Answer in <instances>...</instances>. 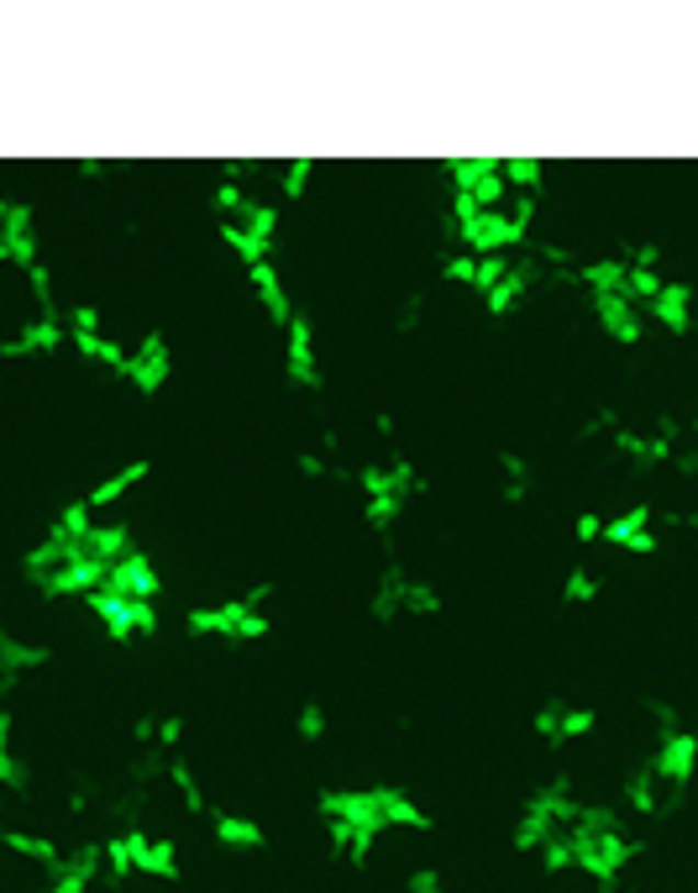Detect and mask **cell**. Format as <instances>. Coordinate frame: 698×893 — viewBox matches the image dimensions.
Wrapping results in <instances>:
<instances>
[{
  "label": "cell",
  "instance_id": "6da1fadb",
  "mask_svg": "<svg viewBox=\"0 0 698 893\" xmlns=\"http://www.w3.org/2000/svg\"><path fill=\"white\" fill-rule=\"evenodd\" d=\"M268 594H273V583H252L247 594H226L216 604H194L190 615H184V630L190 636H216V641H258L273 630L268 621Z\"/></svg>",
  "mask_w": 698,
  "mask_h": 893
},
{
  "label": "cell",
  "instance_id": "7a4b0ae2",
  "mask_svg": "<svg viewBox=\"0 0 698 893\" xmlns=\"http://www.w3.org/2000/svg\"><path fill=\"white\" fill-rule=\"evenodd\" d=\"M368 615L384 621V626L389 621H399V615H441V594H436V583L405 573L399 562H389L384 573H379L373 600H368Z\"/></svg>",
  "mask_w": 698,
  "mask_h": 893
},
{
  "label": "cell",
  "instance_id": "3957f363",
  "mask_svg": "<svg viewBox=\"0 0 698 893\" xmlns=\"http://www.w3.org/2000/svg\"><path fill=\"white\" fill-rule=\"evenodd\" d=\"M441 169L452 179V194L473 200L479 211H505V200H515L505 185V164L499 158H447Z\"/></svg>",
  "mask_w": 698,
  "mask_h": 893
},
{
  "label": "cell",
  "instance_id": "277c9868",
  "mask_svg": "<svg viewBox=\"0 0 698 893\" xmlns=\"http://www.w3.org/2000/svg\"><path fill=\"white\" fill-rule=\"evenodd\" d=\"M0 264L22 268V274H32V268L43 264V232H37V216H32V205L16 200V194L0 200Z\"/></svg>",
  "mask_w": 698,
  "mask_h": 893
},
{
  "label": "cell",
  "instance_id": "5b68a950",
  "mask_svg": "<svg viewBox=\"0 0 698 893\" xmlns=\"http://www.w3.org/2000/svg\"><path fill=\"white\" fill-rule=\"evenodd\" d=\"M85 610L95 615L100 630H105L111 641H137V636H153V630H158V604L126 600V594H111V589L90 594Z\"/></svg>",
  "mask_w": 698,
  "mask_h": 893
},
{
  "label": "cell",
  "instance_id": "8992f818",
  "mask_svg": "<svg viewBox=\"0 0 698 893\" xmlns=\"http://www.w3.org/2000/svg\"><path fill=\"white\" fill-rule=\"evenodd\" d=\"M651 773L662 778V789L673 799H683V789L694 783L698 773V736L688 725H677L667 736H656V747H651Z\"/></svg>",
  "mask_w": 698,
  "mask_h": 893
},
{
  "label": "cell",
  "instance_id": "52a82bcc",
  "mask_svg": "<svg viewBox=\"0 0 698 893\" xmlns=\"http://www.w3.org/2000/svg\"><path fill=\"white\" fill-rule=\"evenodd\" d=\"M358 489H362V500H379V494H399V500H420L431 483H426V473L415 468L409 458H389V462H362L358 473Z\"/></svg>",
  "mask_w": 698,
  "mask_h": 893
},
{
  "label": "cell",
  "instance_id": "ba28073f",
  "mask_svg": "<svg viewBox=\"0 0 698 893\" xmlns=\"http://www.w3.org/2000/svg\"><path fill=\"white\" fill-rule=\"evenodd\" d=\"M126 384L137 389V394H158V389L173 379V347H169V332H147L137 347H132V358H126V373H121Z\"/></svg>",
  "mask_w": 698,
  "mask_h": 893
},
{
  "label": "cell",
  "instance_id": "9c48e42d",
  "mask_svg": "<svg viewBox=\"0 0 698 893\" xmlns=\"http://www.w3.org/2000/svg\"><path fill=\"white\" fill-rule=\"evenodd\" d=\"M594 725H599V715H594L588 704H562V700H547L536 715H530V730H536L547 747L583 741V736H594Z\"/></svg>",
  "mask_w": 698,
  "mask_h": 893
},
{
  "label": "cell",
  "instance_id": "30bf717a",
  "mask_svg": "<svg viewBox=\"0 0 698 893\" xmlns=\"http://www.w3.org/2000/svg\"><path fill=\"white\" fill-rule=\"evenodd\" d=\"M126 846H132V862H137V878H153V883H179V846L173 836H153L143 825H126L121 830Z\"/></svg>",
  "mask_w": 698,
  "mask_h": 893
},
{
  "label": "cell",
  "instance_id": "8fae6325",
  "mask_svg": "<svg viewBox=\"0 0 698 893\" xmlns=\"http://www.w3.org/2000/svg\"><path fill=\"white\" fill-rule=\"evenodd\" d=\"M284 373L294 389H320V347H315V321L305 311L284 326Z\"/></svg>",
  "mask_w": 698,
  "mask_h": 893
},
{
  "label": "cell",
  "instance_id": "7c38bea8",
  "mask_svg": "<svg viewBox=\"0 0 698 893\" xmlns=\"http://www.w3.org/2000/svg\"><path fill=\"white\" fill-rule=\"evenodd\" d=\"M588 311L599 321V332L620 347H635L646 337V311L630 300V294H588Z\"/></svg>",
  "mask_w": 698,
  "mask_h": 893
},
{
  "label": "cell",
  "instance_id": "4fadbf2b",
  "mask_svg": "<svg viewBox=\"0 0 698 893\" xmlns=\"http://www.w3.org/2000/svg\"><path fill=\"white\" fill-rule=\"evenodd\" d=\"M58 347H69V321H58V315H32L26 326H16L11 337L0 342V358H48Z\"/></svg>",
  "mask_w": 698,
  "mask_h": 893
},
{
  "label": "cell",
  "instance_id": "5bb4252c",
  "mask_svg": "<svg viewBox=\"0 0 698 893\" xmlns=\"http://www.w3.org/2000/svg\"><path fill=\"white\" fill-rule=\"evenodd\" d=\"M604 542H609L615 552H656V547H662V536H656V510L651 505L620 510V515L604 526Z\"/></svg>",
  "mask_w": 698,
  "mask_h": 893
},
{
  "label": "cell",
  "instance_id": "9a60e30c",
  "mask_svg": "<svg viewBox=\"0 0 698 893\" xmlns=\"http://www.w3.org/2000/svg\"><path fill=\"white\" fill-rule=\"evenodd\" d=\"M105 589H111V594H126V600L158 604V594H164V573H158V562H153L147 552H132L126 562H116V568H111Z\"/></svg>",
  "mask_w": 698,
  "mask_h": 893
},
{
  "label": "cell",
  "instance_id": "2e32d148",
  "mask_svg": "<svg viewBox=\"0 0 698 893\" xmlns=\"http://www.w3.org/2000/svg\"><path fill=\"white\" fill-rule=\"evenodd\" d=\"M100 872H105V846H79V851L64 857V868L48 872L43 893H90V883Z\"/></svg>",
  "mask_w": 698,
  "mask_h": 893
},
{
  "label": "cell",
  "instance_id": "e0dca14e",
  "mask_svg": "<svg viewBox=\"0 0 698 893\" xmlns=\"http://www.w3.org/2000/svg\"><path fill=\"white\" fill-rule=\"evenodd\" d=\"M48 662H53L48 647L22 641V636H11V630H0V694H16V683H22L32 668H48Z\"/></svg>",
  "mask_w": 698,
  "mask_h": 893
},
{
  "label": "cell",
  "instance_id": "ac0fdd59",
  "mask_svg": "<svg viewBox=\"0 0 698 893\" xmlns=\"http://www.w3.org/2000/svg\"><path fill=\"white\" fill-rule=\"evenodd\" d=\"M646 321H656L673 337H688L694 332V284L688 279H667V290L646 305Z\"/></svg>",
  "mask_w": 698,
  "mask_h": 893
},
{
  "label": "cell",
  "instance_id": "d6986e66",
  "mask_svg": "<svg viewBox=\"0 0 698 893\" xmlns=\"http://www.w3.org/2000/svg\"><path fill=\"white\" fill-rule=\"evenodd\" d=\"M247 284H252V300L263 305V315L279 326V332H284L294 315H300V311H294V300H290V290H284V279H279V264H273V258H268V264H258V268H247Z\"/></svg>",
  "mask_w": 698,
  "mask_h": 893
},
{
  "label": "cell",
  "instance_id": "ffe728a7",
  "mask_svg": "<svg viewBox=\"0 0 698 893\" xmlns=\"http://www.w3.org/2000/svg\"><path fill=\"white\" fill-rule=\"evenodd\" d=\"M373 799H379V821H384V830H431V815L415 804V794L409 789H399V783H373Z\"/></svg>",
  "mask_w": 698,
  "mask_h": 893
},
{
  "label": "cell",
  "instance_id": "44dd1931",
  "mask_svg": "<svg viewBox=\"0 0 698 893\" xmlns=\"http://www.w3.org/2000/svg\"><path fill=\"white\" fill-rule=\"evenodd\" d=\"M147 473H153V462H147V458H132L126 468H111L105 479L90 483V494H85V500H90V510H111V505H121V500H126L137 483H147Z\"/></svg>",
  "mask_w": 698,
  "mask_h": 893
},
{
  "label": "cell",
  "instance_id": "7402d4cb",
  "mask_svg": "<svg viewBox=\"0 0 698 893\" xmlns=\"http://www.w3.org/2000/svg\"><path fill=\"white\" fill-rule=\"evenodd\" d=\"M0 846H5V851H16L22 862H37L43 872L64 868V857H69V851H58V841H53V836H43V830H22V825H5V830H0Z\"/></svg>",
  "mask_w": 698,
  "mask_h": 893
},
{
  "label": "cell",
  "instance_id": "603a6c76",
  "mask_svg": "<svg viewBox=\"0 0 698 893\" xmlns=\"http://www.w3.org/2000/svg\"><path fill=\"white\" fill-rule=\"evenodd\" d=\"M132 552H143V547H137V536H132L126 521H100L95 532L85 536V557H95V562H105V568L126 562Z\"/></svg>",
  "mask_w": 698,
  "mask_h": 893
},
{
  "label": "cell",
  "instance_id": "cb8c5ba5",
  "mask_svg": "<svg viewBox=\"0 0 698 893\" xmlns=\"http://www.w3.org/2000/svg\"><path fill=\"white\" fill-rule=\"evenodd\" d=\"M211 836H216V846H226V851H258V846L268 841V830L252 815H237V810H216L211 815Z\"/></svg>",
  "mask_w": 698,
  "mask_h": 893
},
{
  "label": "cell",
  "instance_id": "d4e9b609",
  "mask_svg": "<svg viewBox=\"0 0 698 893\" xmlns=\"http://www.w3.org/2000/svg\"><path fill=\"white\" fill-rule=\"evenodd\" d=\"M677 799L662 789V778L651 773V762H641L635 773L626 778V810L630 815H662V810H673Z\"/></svg>",
  "mask_w": 698,
  "mask_h": 893
},
{
  "label": "cell",
  "instance_id": "484cf974",
  "mask_svg": "<svg viewBox=\"0 0 698 893\" xmlns=\"http://www.w3.org/2000/svg\"><path fill=\"white\" fill-rule=\"evenodd\" d=\"M69 347L79 353L85 362H95V368H111V373H126V358H132V347H121V342H111L105 332H69Z\"/></svg>",
  "mask_w": 698,
  "mask_h": 893
},
{
  "label": "cell",
  "instance_id": "4316f807",
  "mask_svg": "<svg viewBox=\"0 0 698 893\" xmlns=\"http://www.w3.org/2000/svg\"><path fill=\"white\" fill-rule=\"evenodd\" d=\"M237 226H241V232H247V237H258V242H263V247H279V232H284V211H279V205H268V200H258V194H252V200L241 205Z\"/></svg>",
  "mask_w": 698,
  "mask_h": 893
},
{
  "label": "cell",
  "instance_id": "83f0119b",
  "mask_svg": "<svg viewBox=\"0 0 698 893\" xmlns=\"http://www.w3.org/2000/svg\"><path fill=\"white\" fill-rule=\"evenodd\" d=\"M0 789L26 794V762L16 751V715H0Z\"/></svg>",
  "mask_w": 698,
  "mask_h": 893
},
{
  "label": "cell",
  "instance_id": "f1b7e54d",
  "mask_svg": "<svg viewBox=\"0 0 698 893\" xmlns=\"http://www.w3.org/2000/svg\"><path fill=\"white\" fill-rule=\"evenodd\" d=\"M164 778H169V789L179 794V804H184L190 815H216V810H211V799H205V789H200V778H194V768L179 757V751L169 757V773H164Z\"/></svg>",
  "mask_w": 698,
  "mask_h": 893
},
{
  "label": "cell",
  "instance_id": "f546056e",
  "mask_svg": "<svg viewBox=\"0 0 698 893\" xmlns=\"http://www.w3.org/2000/svg\"><path fill=\"white\" fill-rule=\"evenodd\" d=\"M216 237H221V247H226V253H237L241 268H258V264H268V258H273V247H263L258 237H247L237 221H216Z\"/></svg>",
  "mask_w": 698,
  "mask_h": 893
},
{
  "label": "cell",
  "instance_id": "4dcf8cb0",
  "mask_svg": "<svg viewBox=\"0 0 698 893\" xmlns=\"http://www.w3.org/2000/svg\"><path fill=\"white\" fill-rule=\"evenodd\" d=\"M499 164H505L509 194H536L541 200V190H547V164L541 158H499Z\"/></svg>",
  "mask_w": 698,
  "mask_h": 893
},
{
  "label": "cell",
  "instance_id": "1f68e13d",
  "mask_svg": "<svg viewBox=\"0 0 698 893\" xmlns=\"http://www.w3.org/2000/svg\"><path fill=\"white\" fill-rule=\"evenodd\" d=\"M405 505L409 500H399V494H379V500H362V521H368V532H379L389 536L399 521H405Z\"/></svg>",
  "mask_w": 698,
  "mask_h": 893
},
{
  "label": "cell",
  "instance_id": "d6a6232c",
  "mask_svg": "<svg viewBox=\"0 0 698 893\" xmlns=\"http://www.w3.org/2000/svg\"><path fill=\"white\" fill-rule=\"evenodd\" d=\"M499 483H505L509 505H520L530 494V462L520 458V453H499Z\"/></svg>",
  "mask_w": 698,
  "mask_h": 893
},
{
  "label": "cell",
  "instance_id": "836d02e7",
  "mask_svg": "<svg viewBox=\"0 0 698 893\" xmlns=\"http://www.w3.org/2000/svg\"><path fill=\"white\" fill-rule=\"evenodd\" d=\"M599 589H604L599 573H594L588 562H578V568L562 579V604H594V600H599Z\"/></svg>",
  "mask_w": 698,
  "mask_h": 893
},
{
  "label": "cell",
  "instance_id": "e575fe53",
  "mask_svg": "<svg viewBox=\"0 0 698 893\" xmlns=\"http://www.w3.org/2000/svg\"><path fill=\"white\" fill-rule=\"evenodd\" d=\"M311 179H315V158H290L284 174H279V194H284V200H305V194H311Z\"/></svg>",
  "mask_w": 698,
  "mask_h": 893
},
{
  "label": "cell",
  "instance_id": "d590c367",
  "mask_svg": "<svg viewBox=\"0 0 698 893\" xmlns=\"http://www.w3.org/2000/svg\"><path fill=\"white\" fill-rule=\"evenodd\" d=\"M326 730H331V721H326V704H320V700L300 704V715H294V736H300V741H320Z\"/></svg>",
  "mask_w": 698,
  "mask_h": 893
},
{
  "label": "cell",
  "instance_id": "8d00e7d4",
  "mask_svg": "<svg viewBox=\"0 0 698 893\" xmlns=\"http://www.w3.org/2000/svg\"><path fill=\"white\" fill-rule=\"evenodd\" d=\"M441 279L473 290V284H479V258H473V253H447V258H441Z\"/></svg>",
  "mask_w": 698,
  "mask_h": 893
},
{
  "label": "cell",
  "instance_id": "74e56055",
  "mask_svg": "<svg viewBox=\"0 0 698 893\" xmlns=\"http://www.w3.org/2000/svg\"><path fill=\"white\" fill-rule=\"evenodd\" d=\"M26 284H32V300L43 305V315H58V321H64V311H58V290H53V268H48V264L32 268V274H26Z\"/></svg>",
  "mask_w": 698,
  "mask_h": 893
},
{
  "label": "cell",
  "instance_id": "f35d334b",
  "mask_svg": "<svg viewBox=\"0 0 698 893\" xmlns=\"http://www.w3.org/2000/svg\"><path fill=\"white\" fill-rule=\"evenodd\" d=\"M64 321H69V332H105V315L90 300H74L69 311H64Z\"/></svg>",
  "mask_w": 698,
  "mask_h": 893
},
{
  "label": "cell",
  "instance_id": "ab89813d",
  "mask_svg": "<svg viewBox=\"0 0 698 893\" xmlns=\"http://www.w3.org/2000/svg\"><path fill=\"white\" fill-rule=\"evenodd\" d=\"M509 268H515V258H479V284H473V294L483 300V294H488L494 284H499V279H505Z\"/></svg>",
  "mask_w": 698,
  "mask_h": 893
},
{
  "label": "cell",
  "instance_id": "60d3db41",
  "mask_svg": "<svg viewBox=\"0 0 698 893\" xmlns=\"http://www.w3.org/2000/svg\"><path fill=\"white\" fill-rule=\"evenodd\" d=\"M604 526H609V521H604L599 510H583L578 521H573V542H578V547H594V542H604Z\"/></svg>",
  "mask_w": 698,
  "mask_h": 893
},
{
  "label": "cell",
  "instance_id": "b9f144b4",
  "mask_svg": "<svg viewBox=\"0 0 698 893\" xmlns=\"http://www.w3.org/2000/svg\"><path fill=\"white\" fill-rule=\"evenodd\" d=\"M294 468H300V479H331L337 473L326 453H294Z\"/></svg>",
  "mask_w": 698,
  "mask_h": 893
},
{
  "label": "cell",
  "instance_id": "7bdbcfd3",
  "mask_svg": "<svg viewBox=\"0 0 698 893\" xmlns=\"http://www.w3.org/2000/svg\"><path fill=\"white\" fill-rule=\"evenodd\" d=\"M405 889H409V893H452V889H447V878H441L436 868H415V872H409Z\"/></svg>",
  "mask_w": 698,
  "mask_h": 893
},
{
  "label": "cell",
  "instance_id": "ee69618b",
  "mask_svg": "<svg viewBox=\"0 0 698 893\" xmlns=\"http://www.w3.org/2000/svg\"><path fill=\"white\" fill-rule=\"evenodd\" d=\"M179 741H184V721H179V715H158V751H169L173 757Z\"/></svg>",
  "mask_w": 698,
  "mask_h": 893
},
{
  "label": "cell",
  "instance_id": "f6af8a7d",
  "mask_svg": "<svg viewBox=\"0 0 698 893\" xmlns=\"http://www.w3.org/2000/svg\"><path fill=\"white\" fill-rule=\"evenodd\" d=\"M677 473H688V479H694V473H698V453H683V447H677Z\"/></svg>",
  "mask_w": 698,
  "mask_h": 893
},
{
  "label": "cell",
  "instance_id": "bcb514c9",
  "mask_svg": "<svg viewBox=\"0 0 698 893\" xmlns=\"http://www.w3.org/2000/svg\"><path fill=\"white\" fill-rule=\"evenodd\" d=\"M415 321H420V294H415V300H409V305H405V315H399V332H409Z\"/></svg>",
  "mask_w": 698,
  "mask_h": 893
},
{
  "label": "cell",
  "instance_id": "7dc6e473",
  "mask_svg": "<svg viewBox=\"0 0 698 893\" xmlns=\"http://www.w3.org/2000/svg\"><path fill=\"white\" fill-rule=\"evenodd\" d=\"M79 174H85V179H100V174H105V164H100V158H90V164H79Z\"/></svg>",
  "mask_w": 698,
  "mask_h": 893
},
{
  "label": "cell",
  "instance_id": "c3c4849f",
  "mask_svg": "<svg viewBox=\"0 0 698 893\" xmlns=\"http://www.w3.org/2000/svg\"><path fill=\"white\" fill-rule=\"evenodd\" d=\"M694 432H698V421H694Z\"/></svg>",
  "mask_w": 698,
  "mask_h": 893
}]
</instances>
